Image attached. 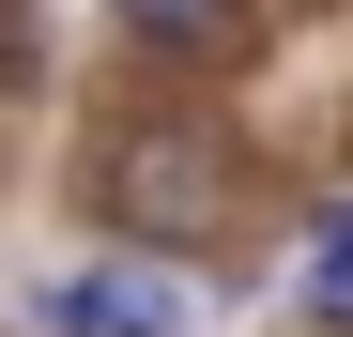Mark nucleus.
<instances>
[{"instance_id": "5", "label": "nucleus", "mask_w": 353, "mask_h": 337, "mask_svg": "<svg viewBox=\"0 0 353 337\" xmlns=\"http://www.w3.org/2000/svg\"><path fill=\"white\" fill-rule=\"evenodd\" d=\"M0 92H46V31H31V0H0Z\"/></svg>"}, {"instance_id": "1", "label": "nucleus", "mask_w": 353, "mask_h": 337, "mask_svg": "<svg viewBox=\"0 0 353 337\" xmlns=\"http://www.w3.org/2000/svg\"><path fill=\"white\" fill-rule=\"evenodd\" d=\"M62 199H77V230H92V246L200 261V246L246 230V138L200 123L185 92H154V107H92L77 153H62Z\"/></svg>"}, {"instance_id": "3", "label": "nucleus", "mask_w": 353, "mask_h": 337, "mask_svg": "<svg viewBox=\"0 0 353 337\" xmlns=\"http://www.w3.org/2000/svg\"><path fill=\"white\" fill-rule=\"evenodd\" d=\"M139 62H246V0H108Z\"/></svg>"}, {"instance_id": "2", "label": "nucleus", "mask_w": 353, "mask_h": 337, "mask_svg": "<svg viewBox=\"0 0 353 337\" xmlns=\"http://www.w3.org/2000/svg\"><path fill=\"white\" fill-rule=\"evenodd\" d=\"M200 307L169 292V261H139V246H92V261H62L31 292V337H185Z\"/></svg>"}, {"instance_id": "6", "label": "nucleus", "mask_w": 353, "mask_h": 337, "mask_svg": "<svg viewBox=\"0 0 353 337\" xmlns=\"http://www.w3.org/2000/svg\"><path fill=\"white\" fill-rule=\"evenodd\" d=\"M338 337H353V322H338Z\"/></svg>"}, {"instance_id": "4", "label": "nucleus", "mask_w": 353, "mask_h": 337, "mask_svg": "<svg viewBox=\"0 0 353 337\" xmlns=\"http://www.w3.org/2000/svg\"><path fill=\"white\" fill-rule=\"evenodd\" d=\"M307 322H323V337L353 322V199H323V215H307Z\"/></svg>"}]
</instances>
